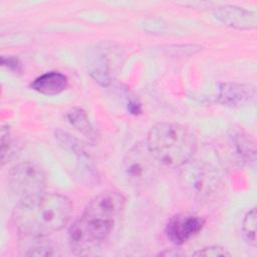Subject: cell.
<instances>
[{"label":"cell","instance_id":"1","mask_svg":"<svg viewBox=\"0 0 257 257\" xmlns=\"http://www.w3.org/2000/svg\"><path fill=\"white\" fill-rule=\"evenodd\" d=\"M124 205L125 198L118 192L106 191L93 197L68 230L71 250L80 255L98 248L111 234Z\"/></svg>","mask_w":257,"mask_h":257},{"label":"cell","instance_id":"2","mask_svg":"<svg viewBox=\"0 0 257 257\" xmlns=\"http://www.w3.org/2000/svg\"><path fill=\"white\" fill-rule=\"evenodd\" d=\"M72 204L59 194L45 193L28 203L17 204L13 222L23 237H46L61 230L70 220Z\"/></svg>","mask_w":257,"mask_h":257},{"label":"cell","instance_id":"3","mask_svg":"<svg viewBox=\"0 0 257 257\" xmlns=\"http://www.w3.org/2000/svg\"><path fill=\"white\" fill-rule=\"evenodd\" d=\"M146 147L157 162L169 168H179L191 161L197 141L194 133L185 125L160 122L150 130Z\"/></svg>","mask_w":257,"mask_h":257},{"label":"cell","instance_id":"4","mask_svg":"<svg viewBox=\"0 0 257 257\" xmlns=\"http://www.w3.org/2000/svg\"><path fill=\"white\" fill-rule=\"evenodd\" d=\"M8 183L17 204L28 203L45 194V174L38 165L31 162L14 166L9 172Z\"/></svg>","mask_w":257,"mask_h":257},{"label":"cell","instance_id":"5","mask_svg":"<svg viewBox=\"0 0 257 257\" xmlns=\"http://www.w3.org/2000/svg\"><path fill=\"white\" fill-rule=\"evenodd\" d=\"M205 223L206 220L198 215L180 213L169 219L165 234L173 244L182 245L201 232Z\"/></svg>","mask_w":257,"mask_h":257},{"label":"cell","instance_id":"6","mask_svg":"<svg viewBox=\"0 0 257 257\" xmlns=\"http://www.w3.org/2000/svg\"><path fill=\"white\" fill-rule=\"evenodd\" d=\"M185 166H187V168L182 174L184 184L188 191L194 196L204 197L217 187V174L209 167L201 164L189 165V163Z\"/></svg>","mask_w":257,"mask_h":257},{"label":"cell","instance_id":"7","mask_svg":"<svg viewBox=\"0 0 257 257\" xmlns=\"http://www.w3.org/2000/svg\"><path fill=\"white\" fill-rule=\"evenodd\" d=\"M215 17L225 25L242 30L254 29L257 26V16L253 11L233 5H224L215 9Z\"/></svg>","mask_w":257,"mask_h":257},{"label":"cell","instance_id":"8","mask_svg":"<svg viewBox=\"0 0 257 257\" xmlns=\"http://www.w3.org/2000/svg\"><path fill=\"white\" fill-rule=\"evenodd\" d=\"M153 160H156L147 147H135L124 160V171L128 177L140 181L147 177L153 168Z\"/></svg>","mask_w":257,"mask_h":257},{"label":"cell","instance_id":"9","mask_svg":"<svg viewBox=\"0 0 257 257\" xmlns=\"http://www.w3.org/2000/svg\"><path fill=\"white\" fill-rule=\"evenodd\" d=\"M255 88L248 84L226 82L219 87L218 101L226 106H238L254 98Z\"/></svg>","mask_w":257,"mask_h":257},{"label":"cell","instance_id":"10","mask_svg":"<svg viewBox=\"0 0 257 257\" xmlns=\"http://www.w3.org/2000/svg\"><path fill=\"white\" fill-rule=\"evenodd\" d=\"M68 84L67 77L58 71H50L36 77L30 87L42 94L54 95L62 92Z\"/></svg>","mask_w":257,"mask_h":257},{"label":"cell","instance_id":"11","mask_svg":"<svg viewBox=\"0 0 257 257\" xmlns=\"http://www.w3.org/2000/svg\"><path fill=\"white\" fill-rule=\"evenodd\" d=\"M87 68L91 77L101 86H107L110 83L108 58L101 48H95L90 52Z\"/></svg>","mask_w":257,"mask_h":257},{"label":"cell","instance_id":"12","mask_svg":"<svg viewBox=\"0 0 257 257\" xmlns=\"http://www.w3.org/2000/svg\"><path fill=\"white\" fill-rule=\"evenodd\" d=\"M232 142L242 158L254 162L255 160V145L248 135L242 130H234L231 135Z\"/></svg>","mask_w":257,"mask_h":257},{"label":"cell","instance_id":"13","mask_svg":"<svg viewBox=\"0 0 257 257\" xmlns=\"http://www.w3.org/2000/svg\"><path fill=\"white\" fill-rule=\"evenodd\" d=\"M69 123L75 127L80 134L89 139L95 138V133L88 120L86 112L81 108H73L66 114Z\"/></svg>","mask_w":257,"mask_h":257},{"label":"cell","instance_id":"14","mask_svg":"<svg viewBox=\"0 0 257 257\" xmlns=\"http://www.w3.org/2000/svg\"><path fill=\"white\" fill-rule=\"evenodd\" d=\"M242 231L245 239L252 246H256V210L248 211L243 219Z\"/></svg>","mask_w":257,"mask_h":257},{"label":"cell","instance_id":"15","mask_svg":"<svg viewBox=\"0 0 257 257\" xmlns=\"http://www.w3.org/2000/svg\"><path fill=\"white\" fill-rule=\"evenodd\" d=\"M34 239V244L27 248V252L24 255L27 256H49L52 255V249L41 241L44 237H32Z\"/></svg>","mask_w":257,"mask_h":257},{"label":"cell","instance_id":"16","mask_svg":"<svg viewBox=\"0 0 257 257\" xmlns=\"http://www.w3.org/2000/svg\"><path fill=\"white\" fill-rule=\"evenodd\" d=\"M11 140L10 133L7 126H3L1 130V161L2 165L5 164L6 160L9 159V155L11 154Z\"/></svg>","mask_w":257,"mask_h":257},{"label":"cell","instance_id":"17","mask_svg":"<svg viewBox=\"0 0 257 257\" xmlns=\"http://www.w3.org/2000/svg\"><path fill=\"white\" fill-rule=\"evenodd\" d=\"M194 256H205V257H217V256H230V252L227 251V249L217 246V245H212L208 247H204L202 249H199L198 251L193 253Z\"/></svg>","mask_w":257,"mask_h":257},{"label":"cell","instance_id":"18","mask_svg":"<svg viewBox=\"0 0 257 257\" xmlns=\"http://www.w3.org/2000/svg\"><path fill=\"white\" fill-rule=\"evenodd\" d=\"M1 62H2L3 66H6L10 70L20 71V69H21V64H20L18 58H16V57H13V56H8V57L2 56Z\"/></svg>","mask_w":257,"mask_h":257}]
</instances>
